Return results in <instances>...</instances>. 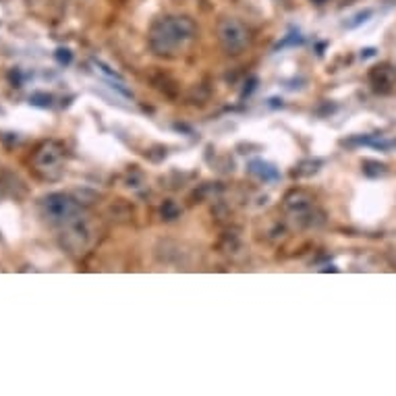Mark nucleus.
<instances>
[{"label": "nucleus", "instance_id": "1", "mask_svg": "<svg viewBox=\"0 0 396 396\" xmlns=\"http://www.w3.org/2000/svg\"><path fill=\"white\" fill-rule=\"evenodd\" d=\"M197 38V25L187 15H166L152 23L147 46L160 58H178Z\"/></svg>", "mask_w": 396, "mask_h": 396}, {"label": "nucleus", "instance_id": "2", "mask_svg": "<svg viewBox=\"0 0 396 396\" xmlns=\"http://www.w3.org/2000/svg\"><path fill=\"white\" fill-rule=\"evenodd\" d=\"M38 212L42 220L54 228H62L73 220H77L81 214V206L67 193H48L38 202Z\"/></svg>", "mask_w": 396, "mask_h": 396}, {"label": "nucleus", "instance_id": "3", "mask_svg": "<svg viewBox=\"0 0 396 396\" xmlns=\"http://www.w3.org/2000/svg\"><path fill=\"white\" fill-rule=\"evenodd\" d=\"M284 212L289 220L295 222L299 228H311L324 224V214L315 206V199L308 191H291L284 197Z\"/></svg>", "mask_w": 396, "mask_h": 396}, {"label": "nucleus", "instance_id": "4", "mask_svg": "<svg viewBox=\"0 0 396 396\" xmlns=\"http://www.w3.org/2000/svg\"><path fill=\"white\" fill-rule=\"evenodd\" d=\"M65 160H67L65 145L58 141H46L36 150L32 164L34 171L44 180H58L65 173Z\"/></svg>", "mask_w": 396, "mask_h": 396}, {"label": "nucleus", "instance_id": "5", "mask_svg": "<svg viewBox=\"0 0 396 396\" xmlns=\"http://www.w3.org/2000/svg\"><path fill=\"white\" fill-rule=\"evenodd\" d=\"M216 34H218V42L224 48V52L232 56L243 54L251 44L249 29L235 17H222L216 25Z\"/></svg>", "mask_w": 396, "mask_h": 396}, {"label": "nucleus", "instance_id": "6", "mask_svg": "<svg viewBox=\"0 0 396 396\" xmlns=\"http://www.w3.org/2000/svg\"><path fill=\"white\" fill-rule=\"evenodd\" d=\"M60 230V245L69 251V253H84L89 245V226L84 216H79L77 220L71 224L58 228Z\"/></svg>", "mask_w": 396, "mask_h": 396}, {"label": "nucleus", "instance_id": "7", "mask_svg": "<svg viewBox=\"0 0 396 396\" xmlns=\"http://www.w3.org/2000/svg\"><path fill=\"white\" fill-rule=\"evenodd\" d=\"M369 84L376 93H392L396 88V71L390 65H378L369 73Z\"/></svg>", "mask_w": 396, "mask_h": 396}, {"label": "nucleus", "instance_id": "8", "mask_svg": "<svg viewBox=\"0 0 396 396\" xmlns=\"http://www.w3.org/2000/svg\"><path fill=\"white\" fill-rule=\"evenodd\" d=\"M247 171H249V175H253L256 178L264 180V183H276V180L280 178L278 169H276L274 164L265 162V160H260V158L251 160V162L247 164Z\"/></svg>", "mask_w": 396, "mask_h": 396}, {"label": "nucleus", "instance_id": "9", "mask_svg": "<svg viewBox=\"0 0 396 396\" xmlns=\"http://www.w3.org/2000/svg\"><path fill=\"white\" fill-rule=\"evenodd\" d=\"M361 169H363V175L371 176V178H378V176H384L388 173L386 164L376 162V160H365V162L361 164Z\"/></svg>", "mask_w": 396, "mask_h": 396}, {"label": "nucleus", "instance_id": "10", "mask_svg": "<svg viewBox=\"0 0 396 396\" xmlns=\"http://www.w3.org/2000/svg\"><path fill=\"white\" fill-rule=\"evenodd\" d=\"M29 102H32L34 106L48 108V106H52V95H50V93H44V91H36V93L29 95Z\"/></svg>", "mask_w": 396, "mask_h": 396}, {"label": "nucleus", "instance_id": "11", "mask_svg": "<svg viewBox=\"0 0 396 396\" xmlns=\"http://www.w3.org/2000/svg\"><path fill=\"white\" fill-rule=\"evenodd\" d=\"M54 56H56L58 65H69V62L73 60V52H71L69 48H58V50L54 52Z\"/></svg>", "mask_w": 396, "mask_h": 396}, {"label": "nucleus", "instance_id": "12", "mask_svg": "<svg viewBox=\"0 0 396 396\" xmlns=\"http://www.w3.org/2000/svg\"><path fill=\"white\" fill-rule=\"evenodd\" d=\"M162 214L166 216V220H173V218H176V208L173 206V204H164V208H162Z\"/></svg>", "mask_w": 396, "mask_h": 396}, {"label": "nucleus", "instance_id": "13", "mask_svg": "<svg viewBox=\"0 0 396 396\" xmlns=\"http://www.w3.org/2000/svg\"><path fill=\"white\" fill-rule=\"evenodd\" d=\"M42 0H25V4H29V6H36V4H40Z\"/></svg>", "mask_w": 396, "mask_h": 396}, {"label": "nucleus", "instance_id": "14", "mask_svg": "<svg viewBox=\"0 0 396 396\" xmlns=\"http://www.w3.org/2000/svg\"><path fill=\"white\" fill-rule=\"evenodd\" d=\"M315 2H319V4H322V2H324V0H315Z\"/></svg>", "mask_w": 396, "mask_h": 396}]
</instances>
